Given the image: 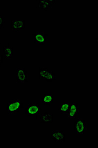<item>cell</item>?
Listing matches in <instances>:
<instances>
[{
  "label": "cell",
  "instance_id": "ba28073f",
  "mask_svg": "<svg viewBox=\"0 0 98 148\" xmlns=\"http://www.w3.org/2000/svg\"><path fill=\"white\" fill-rule=\"evenodd\" d=\"M80 113V107L78 103H71L69 112L68 113L67 118L68 119H76V116Z\"/></svg>",
  "mask_w": 98,
  "mask_h": 148
},
{
  "label": "cell",
  "instance_id": "30bf717a",
  "mask_svg": "<svg viewBox=\"0 0 98 148\" xmlns=\"http://www.w3.org/2000/svg\"><path fill=\"white\" fill-rule=\"evenodd\" d=\"M71 103L64 102L60 103L58 109V111L61 114H67L69 112Z\"/></svg>",
  "mask_w": 98,
  "mask_h": 148
},
{
  "label": "cell",
  "instance_id": "7c38bea8",
  "mask_svg": "<svg viewBox=\"0 0 98 148\" xmlns=\"http://www.w3.org/2000/svg\"><path fill=\"white\" fill-rule=\"evenodd\" d=\"M3 51L5 54V59H12L14 56V47L5 46L3 47Z\"/></svg>",
  "mask_w": 98,
  "mask_h": 148
},
{
  "label": "cell",
  "instance_id": "8992f818",
  "mask_svg": "<svg viewBox=\"0 0 98 148\" xmlns=\"http://www.w3.org/2000/svg\"><path fill=\"white\" fill-rule=\"evenodd\" d=\"M25 28V20L13 19L12 20V28L14 31H20Z\"/></svg>",
  "mask_w": 98,
  "mask_h": 148
},
{
  "label": "cell",
  "instance_id": "7a4b0ae2",
  "mask_svg": "<svg viewBox=\"0 0 98 148\" xmlns=\"http://www.w3.org/2000/svg\"><path fill=\"white\" fill-rule=\"evenodd\" d=\"M42 109L39 103L30 102L28 104L25 109V114L28 116H37L41 114Z\"/></svg>",
  "mask_w": 98,
  "mask_h": 148
},
{
  "label": "cell",
  "instance_id": "5b68a950",
  "mask_svg": "<svg viewBox=\"0 0 98 148\" xmlns=\"http://www.w3.org/2000/svg\"><path fill=\"white\" fill-rule=\"evenodd\" d=\"M47 36L44 32L37 31L33 35L32 39L35 44L43 45L47 41Z\"/></svg>",
  "mask_w": 98,
  "mask_h": 148
},
{
  "label": "cell",
  "instance_id": "4fadbf2b",
  "mask_svg": "<svg viewBox=\"0 0 98 148\" xmlns=\"http://www.w3.org/2000/svg\"><path fill=\"white\" fill-rule=\"evenodd\" d=\"M42 103L44 107L50 106L53 102L52 94H44L42 97Z\"/></svg>",
  "mask_w": 98,
  "mask_h": 148
},
{
  "label": "cell",
  "instance_id": "2e32d148",
  "mask_svg": "<svg viewBox=\"0 0 98 148\" xmlns=\"http://www.w3.org/2000/svg\"><path fill=\"white\" fill-rule=\"evenodd\" d=\"M5 23V17L3 15H0V28L3 27Z\"/></svg>",
  "mask_w": 98,
  "mask_h": 148
},
{
  "label": "cell",
  "instance_id": "5bb4252c",
  "mask_svg": "<svg viewBox=\"0 0 98 148\" xmlns=\"http://www.w3.org/2000/svg\"><path fill=\"white\" fill-rule=\"evenodd\" d=\"M56 79V75L53 71H48V73L44 78V80H46L48 82H51L52 81H54Z\"/></svg>",
  "mask_w": 98,
  "mask_h": 148
},
{
  "label": "cell",
  "instance_id": "52a82bcc",
  "mask_svg": "<svg viewBox=\"0 0 98 148\" xmlns=\"http://www.w3.org/2000/svg\"><path fill=\"white\" fill-rule=\"evenodd\" d=\"M51 138L56 143L64 142V132L62 130H53L51 133Z\"/></svg>",
  "mask_w": 98,
  "mask_h": 148
},
{
  "label": "cell",
  "instance_id": "8fae6325",
  "mask_svg": "<svg viewBox=\"0 0 98 148\" xmlns=\"http://www.w3.org/2000/svg\"><path fill=\"white\" fill-rule=\"evenodd\" d=\"M53 123V114L48 113H43L40 116L41 123Z\"/></svg>",
  "mask_w": 98,
  "mask_h": 148
},
{
  "label": "cell",
  "instance_id": "9c48e42d",
  "mask_svg": "<svg viewBox=\"0 0 98 148\" xmlns=\"http://www.w3.org/2000/svg\"><path fill=\"white\" fill-rule=\"evenodd\" d=\"M55 2V0H41L39 1L37 7L42 10L46 11L51 8Z\"/></svg>",
  "mask_w": 98,
  "mask_h": 148
},
{
  "label": "cell",
  "instance_id": "e0dca14e",
  "mask_svg": "<svg viewBox=\"0 0 98 148\" xmlns=\"http://www.w3.org/2000/svg\"><path fill=\"white\" fill-rule=\"evenodd\" d=\"M2 62H3V56L0 53V67H2Z\"/></svg>",
  "mask_w": 98,
  "mask_h": 148
},
{
  "label": "cell",
  "instance_id": "277c9868",
  "mask_svg": "<svg viewBox=\"0 0 98 148\" xmlns=\"http://www.w3.org/2000/svg\"><path fill=\"white\" fill-rule=\"evenodd\" d=\"M28 80V72L25 68L17 67L16 69V82L24 84Z\"/></svg>",
  "mask_w": 98,
  "mask_h": 148
},
{
  "label": "cell",
  "instance_id": "6da1fadb",
  "mask_svg": "<svg viewBox=\"0 0 98 148\" xmlns=\"http://www.w3.org/2000/svg\"><path fill=\"white\" fill-rule=\"evenodd\" d=\"M23 108V103L20 99H13L7 103V111L8 114L14 115L20 112Z\"/></svg>",
  "mask_w": 98,
  "mask_h": 148
},
{
  "label": "cell",
  "instance_id": "3957f363",
  "mask_svg": "<svg viewBox=\"0 0 98 148\" xmlns=\"http://www.w3.org/2000/svg\"><path fill=\"white\" fill-rule=\"evenodd\" d=\"M87 130V123L82 119H78L74 123V131L76 134H84Z\"/></svg>",
  "mask_w": 98,
  "mask_h": 148
},
{
  "label": "cell",
  "instance_id": "9a60e30c",
  "mask_svg": "<svg viewBox=\"0 0 98 148\" xmlns=\"http://www.w3.org/2000/svg\"><path fill=\"white\" fill-rule=\"evenodd\" d=\"M48 71V69L46 68L40 67L39 71V76L40 79H44L46 74Z\"/></svg>",
  "mask_w": 98,
  "mask_h": 148
}]
</instances>
